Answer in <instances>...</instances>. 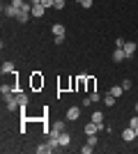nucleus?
Wrapping results in <instances>:
<instances>
[{
  "label": "nucleus",
  "instance_id": "1",
  "mask_svg": "<svg viewBox=\"0 0 138 154\" xmlns=\"http://www.w3.org/2000/svg\"><path fill=\"white\" fill-rule=\"evenodd\" d=\"M2 12H5V16H9V19H16L19 16V9L9 2V5H2Z\"/></svg>",
  "mask_w": 138,
  "mask_h": 154
},
{
  "label": "nucleus",
  "instance_id": "2",
  "mask_svg": "<svg viewBox=\"0 0 138 154\" xmlns=\"http://www.w3.org/2000/svg\"><path fill=\"white\" fill-rule=\"evenodd\" d=\"M78 117H81L78 106H72V108L67 110V122H74V120H78Z\"/></svg>",
  "mask_w": 138,
  "mask_h": 154
},
{
  "label": "nucleus",
  "instance_id": "3",
  "mask_svg": "<svg viewBox=\"0 0 138 154\" xmlns=\"http://www.w3.org/2000/svg\"><path fill=\"white\" fill-rule=\"evenodd\" d=\"M39 88H44V78H41L39 71H35L32 74V90H39Z\"/></svg>",
  "mask_w": 138,
  "mask_h": 154
},
{
  "label": "nucleus",
  "instance_id": "4",
  "mask_svg": "<svg viewBox=\"0 0 138 154\" xmlns=\"http://www.w3.org/2000/svg\"><path fill=\"white\" fill-rule=\"evenodd\" d=\"M133 138H136V129L129 127V129H124V131H122V140H124V143H131Z\"/></svg>",
  "mask_w": 138,
  "mask_h": 154
},
{
  "label": "nucleus",
  "instance_id": "5",
  "mask_svg": "<svg viewBox=\"0 0 138 154\" xmlns=\"http://www.w3.org/2000/svg\"><path fill=\"white\" fill-rule=\"evenodd\" d=\"M122 48H124V53H127V58H131L133 53H136V42H124V46H122Z\"/></svg>",
  "mask_w": 138,
  "mask_h": 154
},
{
  "label": "nucleus",
  "instance_id": "6",
  "mask_svg": "<svg viewBox=\"0 0 138 154\" xmlns=\"http://www.w3.org/2000/svg\"><path fill=\"white\" fill-rule=\"evenodd\" d=\"M58 140H60V147H67V145L72 143V134H67V131H62V134L58 136Z\"/></svg>",
  "mask_w": 138,
  "mask_h": 154
},
{
  "label": "nucleus",
  "instance_id": "7",
  "mask_svg": "<svg viewBox=\"0 0 138 154\" xmlns=\"http://www.w3.org/2000/svg\"><path fill=\"white\" fill-rule=\"evenodd\" d=\"M16 101H19L21 110H26V106H28V94H26V92H16Z\"/></svg>",
  "mask_w": 138,
  "mask_h": 154
},
{
  "label": "nucleus",
  "instance_id": "8",
  "mask_svg": "<svg viewBox=\"0 0 138 154\" xmlns=\"http://www.w3.org/2000/svg\"><path fill=\"white\" fill-rule=\"evenodd\" d=\"M44 12H46L44 5H32V16H35V19H41V16H44Z\"/></svg>",
  "mask_w": 138,
  "mask_h": 154
},
{
  "label": "nucleus",
  "instance_id": "9",
  "mask_svg": "<svg viewBox=\"0 0 138 154\" xmlns=\"http://www.w3.org/2000/svg\"><path fill=\"white\" fill-rule=\"evenodd\" d=\"M53 35H55V37H65V26H62V23H53Z\"/></svg>",
  "mask_w": 138,
  "mask_h": 154
},
{
  "label": "nucleus",
  "instance_id": "10",
  "mask_svg": "<svg viewBox=\"0 0 138 154\" xmlns=\"http://www.w3.org/2000/svg\"><path fill=\"white\" fill-rule=\"evenodd\" d=\"M124 58H127L124 48H115V53H113V60H115V62H122Z\"/></svg>",
  "mask_w": 138,
  "mask_h": 154
},
{
  "label": "nucleus",
  "instance_id": "11",
  "mask_svg": "<svg viewBox=\"0 0 138 154\" xmlns=\"http://www.w3.org/2000/svg\"><path fill=\"white\" fill-rule=\"evenodd\" d=\"M108 92H111L113 97H122V92H124V88H122V85H113V88H111V90H108Z\"/></svg>",
  "mask_w": 138,
  "mask_h": 154
},
{
  "label": "nucleus",
  "instance_id": "12",
  "mask_svg": "<svg viewBox=\"0 0 138 154\" xmlns=\"http://www.w3.org/2000/svg\"><path fill=\"white\" fill-rule=\"evenodd\" d=\"M92 122L101 124V122H104V113H101V110H94V113H92Z\"/></svg>",
  "mask_w": 138,
  "mask_h": 154
},
{
  "label": "nucleus",
  "instance_id": "13",
  "mask_svg": "<svg viewBox=\"0 0 138 154\" xmlns=\"http://www.w3.org/2000/svg\"><path fill=\"white\" fill-rule=\"evenodd\" d=\"M115 99H118V97H113L111 92H108V94L104 97V103H106V106H108V108H111V106H115Z\"/></svg>",
  "mask_w": 138,
  "mask_h": 154
},
{
  "label": "nucleus",
  "instance_id": "14",
  "mask_svg": "<svg viewBox=\"0 0 138 154\" xmlns=\"http://www.w3.org/2000/svg\"><path fill=\"white\" fill-rule=\"evenodd\" d=\"M14 71V62H2V74H12Z\"/></svg>",
  "mask_w": 138,
  "mask_h": 154
},
{
  "label": "nucleus",
  "instance_id": "15",
  "mask_svg": "<svg viewBox=\"0 0 138 154\" xmlns=\"http://www.w3.org/2000/svg\"><path fill=\"white\" fill-rule=\"evenodd\" d=\"M35 152H37V154H46V152H53V147H51V145H39Z\"/></svg>",
  "mask_w": 138,
  "mask_h": 154
},
{
  "label": "nucleus",
  "instance_id": "16",
  "mask_svg": "<svg viewBox=\"0 0 138 154\" xmlns=\"http://www.w3.org/2000/svg\"><path fill=\"white\" fill-rule=\"evenodd\" d=\"M85 88L87 92H94V78H85Z\"/></svg>",
  "mask_w": 138,
  "mask_h": 154
},
{
  "label": "nucleus",
  "instance_id": "17",
  "mask_svg": "<svg viewBox=\"0 0 138 154\" xmlns=\"http://www.w3.org/2000/svg\"><path fill=\"white\" fill-rule=\"evenodd\" d=\"M78 2H81V7H83V9H90L94 0H78Z\"/></svg>",
  "mask_w": 138,
  "mask_h": 154
},
{
  "label": "nucleus",
  "instance_id": "18",
  "mask_svg": "<svg viewBox=\"0 0 138 154\" xmlns=\"http://www.w3.org/2000/svg\"><path fill=\"white\" fill-rule=\"evenodd\" d=\"M87 145H92V147H94V145H97V134H92V136H87Z\"/></svg>",
  "mask_w": 138,
  "mask_h": 154
},
{
  "label": "nucleus",
  "instance_id": "19",
  "mask_svg": "<svg viewBox=\"0 0 138 154\" xmlns=\"http://www.w3.org/2000/svg\"><path fill=\"white\" fill-rule=\"evenodd\" d=\"M129 127H131V129H138V115H133L131 120H129Z\"/></svg>",
  "mask_w": 138,
  "mask_h": 154
},
{
  "label": "nucleus",
  "instance_id": "20",
  "mask_svg": "<svg viewBox=\"0 0 138 154\" xmlns=\"http://www.w3.org/2000/svg\"><path fill=\"white\" fill-rule=\"evenodd\" d=\"M53 129H58V131H65L67 124H65V122H55V124H53Z\"/></svg>",
  "mask_w": 138,
  "mask_h": 154
},
{
  "label": "nucleus",
  "instance_id": "21",
  "mask_svg": "<svg viewBox=\"0 0 138 154\" xmlns=\"http://www.w3.org/2000/svg\"><path fill=\"white\" fill-rule=\"evenodd\" d=\"M65 7V0H55V5H53V9H62Z\"/></svg>",
  "mask_w": 138,
  "mask_h": 154
},
{
  "label": "nucleus",
  "instance_id": "22",
  "mask_svg": "<svg viewBox=\"0 0 138 154\" xmlns=\"http://www.w3.org/2000/svg\"><path fill=\"white\" fill-rule=\"evenodd\" d=\"M41 5H44L46 9H48V7H53V5H55V0H41Z\"/></svg>",
  "mask_w": 138,
  "mask_h": 154
},
{
  "label": "nucleus",
  "instance_id": "23",
  "mask_svg": "<svg viewBox=\"0 0 138 154\" xmlns=\"http://www.w3.org/2000/svg\"><path fill=\"white\" fill-rule=\"evenodd\" d=\"M12 5H14V7H16V9H21V7L26 5V2H23V0H12Z\"/></svg>",
  "mask_w": 138,
  "mask_h": 154
},
{
  "label": "nucleus",
  "instance_id": "24",
  "mask_svg": "<svg viewBox=\"0 0 138 154\" xmlns=\"http://www.w3.org/2000/svg\"><path fill=\"white\" fill-rule=\"evenodd\" d=\"M101 97H99V92H90V101H99Z\"/></svg>",
  "mask_w": 138,
  "mask_h": 154
},
{
  "label": "nucleus",
  "instance_id": "25",
  "mask_svg": "<svg viewBox=\"0 0 138 154\" xmlns=\"http://www.w3.org/2000/svg\"><path fill=\"white\" fill-rule=\"evenodd\" d=\"M122 88H124V90H131V81H129V78H127V81H122Z\"/></svg>",
  "mask_w": 138,
  "mask_h": 154
},
{
  "label": "nucleus",
  "instance_id": "26",
  "mask_svg": "<svg viewBox=\"0 0 138 154\" xmlns=\"http://www.w3.org/2000/svg\"><path fill=\"white\" fill-rule=\"evenodd\" d=\"M92 149H94V147H92V145H85V147L81 149V152H83V154H92Z\"/></svg>",
  "mask_w": 138,
  "mask_h": 154
},
{
  "label": "nucleus",
  "instance_id": "27",
  "mask_svg": "<svg viewBox=\"0 0 138 154\" xmlns=\"http://www.w3.org/2000/svg\"><path fill=\"white\" fill-rule=\"evenodd\" d=\"M30 5H41V0H30Z\"/></svg>",
  "mask_w": 138,
  "mask_h": 154
},
{
  "label": "nucleus",
  "instance_id": "28",
  "mask_svg": "<svg viewBox=\"0 0 138 154\" xmlns=\"http://www.w3.org/2000/svg\"><path fill=\"white\" fill-rule=\"evenodd\" d=\"M136 138H138V129H136Z\"/></svg>",
  "mask_w": 138,
  "mask_h": 154
},
{
  "label": "nucleus",
  "instance_id": "29",
  "mask_svg": "<svg viewBox=\"0 0 138 154\" xmlns=\"http://www.w3.org/2000/svg\"><path fill=\"white\" fill-rule=\"evenodd\" d=\"M76 2H78V0H76Z\"/></svg>",
  "mask_w": 138,
  "mask_h": 154
}]
</instances>
